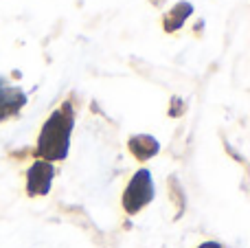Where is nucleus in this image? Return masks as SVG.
<instances>
[{
    "instance_id": "0eeeda50",
    "label": "nucleus",
    "mask_w": 250,
    "mask_h": 248,
    "mask_svg": "<svg viewBox=\"0 0 250 248\" xmlns=\"http://www.w3.org/2000/svg\"><path fill=\"white\" fill-rule=\"evenodd\" d=\"M198 248H222V246L215 244V242H204V244H200Z\"/></svg>"
},
{
    "instance_id": "f257e3e1",
    "label": "nucleus",
    "mask_w": 250,
    "mask_h": 248,
    "mask_svg": "<svg viewBox=\"0 0 250 248\" xmlns=\"http://www.w3.org/2000/svg\"><path fill=\"white\" fill-rule=\"evenodd\" d=\"M73 123H75L73 105L66 101L60 110H55L48 117V121L44 123L42 132H40V139H38L40 156H44L46 161H62L68 154Z\"/></svg>"
},
{
    "instance_id": "7ed1b4c3",
    "label": "nucleus",
    "mask_w": 250,
    "mask_h": 248,
    "mask_svg": "<svg viewBox=\"0 0 250 248\" xmlns=\"http://www.w3.org/2000/svg\"><path fill=\"white\" fill-rule=\"evenodd\" d=\"M53 176H55V167L48 161L33 163V167L26 171V191H29V196H44V193H48Z\"/></svg>"
},
{
    "instance_id": "f03ea898",
    "label": "nucleus",
    "mask_w": 250,
    "mask_h": 248,
    "mask_svg": "<svg viewBox=\"0 0 250 248\" xmlns=\"http://www.w3.org/2000/svg\"><path fill=\"white\" fill-rule=\"evenodd\" d=\"M151 198H154V180H151V174L147 169H138L123 193V209L127 213H138L143 207L149 205Z\"/></svg>"
},
{
    "instance_id": "39448f33",
    "label": "nucleus",
    "mask_w": 250,
    "mask_h": 248,
    "mask_svg": "<svg viewBox=\"0 0 250 248\" xmlns=\"http://www.w3.org/2000/svg\"><path fill=\"white\" fill-rule=\"evenodd\" d=\"M22 103H24V92L16 90V88L0 90V119L11 114V112H16Z\"/></svg>"
},
{
    "instance_id": "423d86ee",
    "label": "nucleus",
    "mask_w": 250,
    "mask_h": 248,
    "mask_svg": "<svg viewBox=\"0 0 250 248\" xmlns=\"http://www.w3.org/2000/svg\"><path fill=\"white\" fill-rule=\"evenodd\" d=\"M191 11H193V7H191L189 2H178L176 7H171V11L163 18L165 29H167V31H176L178 26L185 24V20L191 16Z\"/></svg>"
},
{
    "instance_id": "20e7f679",
    "label": "nucleus",
    "mask_w": 250,
    "mask_h": 248,
    "mask_svg": "<svg viewBox=\"0 0 250 248\" xmlns=\"http://www.w3.org/2000/svg\"><path fill=\"white\" fill-rule=\"evenodd\" d=\"M127 147H129V152L138 158V161H147V158H151L154 154H158L160 145H158V141H156L154 136L138 134V136H132V139H129Z\"/></svg>"
}]
</instances>
